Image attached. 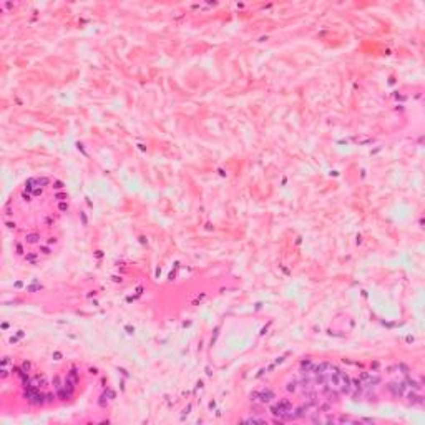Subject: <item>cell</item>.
<instances>
[{
	"label": "cell",
	"mask_w": 425,
	"mask_h": 425,
	"mask_svg": "<svg viewBox=\"0 0 425 425\" xmlns=\"http://www.w3.org/2000/svg\"><path fill=\"white\" fill-rule=\"evenodd\" d=\"M321 375L324 377V380L327 382L329 387L337 389V391H345V387H347V385H344V384H347V377H344L336 367L325 365L324 371L321 372Z\"/></svg>",
	"instance_id": "obj_1"
},
{
	"label": "cell",
	"mask_w": 425,
	"mask_h": 425,
	"mask_svg": "<svg viewBox=\"0 0 425 425\" xmlns=\"http://www.w3.org/2000/svg\"><path fill=\"white\" fill-rule=\"evenodd\" d=\"M289 412H291V405H289V402H286V400H283V402H281L276 408H274V414L281 415V417L289 415Z\"/></svg>",
	"instance_id": "obj_2"
}]
</instances>
